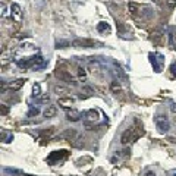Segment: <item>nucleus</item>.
Masks as SVG:
<instances>
[{
    "mask_svg": "<svg viewBox=\"0 0 176 176\" xmlns=\"http://www.w3.org/2000/svg\"><path fill=\"white\" fill-rule=\"evenodd\" d=\"M145 176H156V173H154V172H151V170H148V172L145 173Z\"/></svg>",
    "mask_w": 176,
    "mask_h": 176,
    "instance_id": "nucleus-35",
    "label": "nucleus"
},
{
    "mask_svg": "<svg viewBox=\"0 0 176 176\" xmlns=\"http://www.w3.org/2000/svg\"><path fill=\"white\" fill-rule=\"evenodd\" d=\"M53 91L56 94H66V93H68V90H66L65 87H62V85H54L53 87Z\"/></svg>",
    "mask_w": 176,
    "mask_h": 176,
    "instance_id": "nucleus-23",
    "label": "nucleus"
},
{
    "mask_svg": "<svg viewBox=\"0 0 176 176\" xmlns=\"http://www.w3.org/2000/svg\"><path fill=\"white\" fill-rule=\"evenodd\" d=\"M32 96L34 97H40L41 96V87H40V84H34L32 85Z\"/></svg>",
    "mask_w": 176,
    "mask_h": 176,
    "instance_id": "nucleus-21",
    "label": "nucleus"
},
{
    "mask_svg": "<svg viewBox=\"0 0 176 176\" xmlns=\"http://www.w3.org/2000/svg\"><path fill=\"white\" fill-rule=\"evenodd\" d=\"M170 110H172V113H175V115H176V103L170 106Z\"/></svg>",
    "mask_w": 176,
    "mask_h": 176,
    "instance_id": "nucleus-33",
    "label": "nucleus"
},
{
    "mask_svg": "<svg viewBox=\"0 0 176 176\" xmlns=\"http://www.w3.org/2000/svg\"><path fill=\"white\" fill-rule=\"evenodd\" d=\"M74 103H75V100L72 97H60L57 100V104L60 107H63V109H71L74 106Z\"/></svg>",
    "mask_w": 176,
    "mask_h": 176,
    "instance_id": "nucleus-5",
    "label": "nucleus"
},
{
    "mask_svg": "<svg viewBox=\"0 0 176 176\" xmlns=\"http://www.w3.org/2000/svg\"><path fill=\"white\" fill-rule=\"evenodd\" d=\"M66 156H68V151H66V150H60V151H53L52 154H50V156H49V162L50 163H53L54 160H60V159H63V157H66Z\"/></svg>",
    "mask_w": 176,
    "mask_h": 176,
    "instance_id": "nucleus-6",
    "label": "nucleus"
},
{
    "mask_svg": "<svg viewBox=\"0 0 176 176\" xmlns=\"http://www.w3.org/2000/svg\"><path fill=\"white\" fill-rule=\"evenodd\" d=\"M110 90H112V93H115V94L120 93L122 91V87H120L119 81H112V82H110Z\"/></svg>",
    "mask_w": 176,
    "mask_h": 176,
    "instance_id": "nucleus-19",
    "label": "nucleus"
},
{
    "mask_svg": "<svg viewBox=\"0 0 176 176\" xmlns=\"http://www.w3.org/2000/svg\"><path fill=\"white\" fill-rule=\"evenodd\" d=\"M24 84H25V79H24V78H19V79L13 81V82L9 85V88H10L12 91H18V90H21V88L24 87Z\"/></svg>",
    "mask_w": 176,
    "mask_h": 176,
    "instance_id": "nucleus-13",
    "label": "nucleus"
},
{
    "mask_svg": "<svg viewBox=\"0 0 176 176\" xmlns=\"http://www.w3.org/2000/svg\"><path fill=\"white\" fill-rule=\"evenodd\" d=\"M85 118H87V123H88V122H97V120H98V110L90 109V110L85 113Z\"/></svg>",
    "mask_w": 176,
    "mask_h": 176,
    "instance_id": "nucleus-8",
    "label": "nucleus"
},
{
    "mask_svg": "<svg viewBox=\"0 0 176 176\" xmlns=\"http://www.w3.org/2000/svg\"><path fill=\"white\" fill-rule=\"evenodd\" d=\"M128 9H129V13H131L132 16H137L138 12H140V6H138L137 3H134V2H131V3L128 5Z\"/></svg>",
    "mask_w": 176,
    "mask_h": 176,
    "instance_id": "nucleus-18",
    "label": "nucleus"
},
{
    "mask_svg": "<svg viewBox=\"0 0 176 176\" xmlns=\"http://www.w3.org/2000/svg\"><path fill=\"white\" fill-rule=\"evenodd\" d=\"M172 74H173V75H176V65H175V63L172 65Z\"/></svg>",
    "mask_w": 176,
    "mask_h": 176,
    "instance_id": "nucleus-34",
    "label": "nucleus"
},
{
    "mask_svg": "<svg viewBox=\"0 0 176 176\" xmlns=\"http://www.w3.org/2000/svg\"><path fill=\"white\" fill-rule=\"evenodd\" d=\"M166 3H167V8L170 10H173L176 8V0H166Z\"/></svg>",
    "mask_w": 176,
    "mask_h": 176,
    "instance_id": "nucleus-28",
    "label": "nucleus"
},
{
    "mask_svg": "<svg viewBox=\"0 0 176 176\" xmlns=\"http://www.w3.org/2000/svg\"><path fill=\"white\" fill-rule=\"evenodd\" d=\"M170 173H172V175H173V176H176V169H173V170H172V172H170Z\"/></svg>",
    "mask_w": 176,
    "mask_h": 176,
    "instance_id": "nucleus-36",
    "label": "nucleus"
},
{
    "mask_svg": "<svg viewBox=\"0 0 176 176\" xmlns=\"http://www.w3.org/2000/svg\"><path fill=\"white\" fill-rule=\"evenodd\" d=\"M75 137H76V132H75L74 129H68V131H65L59 138H66L68 141H74V140H75Z\"/></svg>",
    "mask_w": 176,
    "mask_h": 176,
    "instance_id": "nucleus-16",
    "label": "nucleus"
},
{
    "mask_svg": "<svg viewBox=\"0 0 176 176\" xmlns=\"http://www.w3.org/2000/svg\"><path fill=\"white\" fill-rule=\"evenodd\" d=\"M97 31L101 32V34H109L110 31H112V28H110V25L107 24V22H98L97 24Z\"/></svg>",
    "mask_w": 176,
    "mask_h": 176,
    "instance_id": "nucleus-15",
    "label": "nucleus"
},
{
    "mask_svg": "<svg viewBox=\"0 0 176 176\" xmlns=\"http://www.w3.org/2000/svg\"><path fill=\"white\" fill-rule=\"evenodd\" d=\"M78 76H79V79L85 81V78H87V71H85V68L79 66V68H78Z\"/></svg>",
    "mask_w": 176,
    "mask_h": 176,
    "instance_id": "nucleus-25",
    "label": "nucleus"
},
{
    "mask_svg": "<svg viewBox=\"0 0 176 176\" xmlns=\"http://www.w3.org/2000/svg\"><path fill=\"white\" fill-rule=\"evenodd\" d=\"M2 9H3V13H2V15H3L5 18H6V16H8V9H6V6L3 5V6H2Z\"/></svg>",
    "mask_w": 176,
    "mask_h": 176,
    "instance_id": "nucleus-32",
    "label": "nucleus"
},
{
    "mask_svg": "<svg viewBox=\"0 0 176 176\" xmlns=\"http://www.w3.org/2000/svg\"><path fill=\"white\" fill-rule=\"evenodd\" d=\"M8 62H9V53H8V52H5V53L2 54V65L5 66Z\"/></svg>",
    "mask_w": 176,
    "mask_h": 176,
    "instance_id": "nucleus-29",
    "label": "nucleus"
},
{
    "mask_svg": "<svg viewBox=\"0 0 176 176\" xmlns=\"http://www.w3.org/2000/svg\"><path fill=\"white\" fill-rule=\"evenodd\" d=\"M3 172H5L6 175H9V176H25V173L22 172V170H19V169H13V167H5Z\"/></svg>",
    "mask_w": 176,
    "mask_h": 176,
    "instance_id": "nucleus-14",
    "label": "nucleus"
},
{
    "mask_svg": "<svg viewBox=\"0 0 176 176\" xmlns=\"http://www.w3.org/2000/svg\"><path fill=\"white\" fill-rule=\"evenodd\" d=\"M96 46V41L87 40V38H75L72 41V47L75 49H91Z\"/></svg>",
    "mask_w": 176,
    "mask_h": 176,
    "instance_id": "nucleus-2",
    "label": "nucleus"
},
{
    "mask_svg": "<svg viewBox=\"0 0 176 176\" xmlns=\"http://www.w3.org/2000/svg\"><path fill=\"white\" fill-rule=\"evenodd\" d=\"M66 119L71 120V122H78L81 119V113L78 112V110H75V109H71L69 112L66 113Z\"/></svg>",
    "mask_w": 176,
    "mask_h": 176,
    "instance_id": "nucleus-10",
    "label": "nucleus"
},
{
    "mask_svg": "<svg viewBox=\"0 0 176 176\" xmlns=\"http://www.w3.org/2000/svg\"><path fill=\"white\" fill-rule=\"evenodd\" d=\"M56 113H57V109H56V106L50 104V106H47V107H46V110H44V118L52 119V118H54V116H56Z\"/></svg>",
    "mask_w": 176,
    "mask_h": 176,
    "instance_id": "nucleus-12",
    "label": "nucleus"
},
{
    "mask_svg": "<svg viewBox=\"0 0 176 176\" xmlns=\"http://www.w3.org/2000/svg\"><path fill=\"white\" fill-rule=\"evenodd\" d=\"M163 37H164V34H163V31L162 30H156V31H153L151 32V41L154 43V44H160L162 43V40H163Z\"/></svg>",
    "mask_w": 176,
    "mask_h": 176,
    "instance_id": "nucleus-9",
    "label": "nucleus"
},
{
    "mask_svg": "<svg viewBox=\"0 0 176 176\" xmlns=\"http://www.w3.org/2000/svg\"><path fill=\"white\" fill-rule=\"evenodd\" d=\"M10 15L13 16V19H15L16 22H19V21L22 19V12H21V6H19L18 3H13V5L10 6Z\"/></svg>",
    "mask_w": 176,
    "mask_h": 176,
    "instance_id": "nucleus-7",
    "label": "nucleus"
},
{
    "mask_svg": "<svg viewBox=\"0 0 176 176\" xmlns=\"http://www.w3.org/2000/svg\"><path fill=\"white\" fill-rule=\"evenodd\" d=\"M49 100H50V96H47V94L43 96V97H38V101H40V103H47Z\"/></svg>",
    "mask_w": 176,
    "mask_h": 176,
    "instance_id": "nucleus-30",
    "label": "nucleus"
},
{
    "mask_svg": "<svg viewBox=\"0 0 176 176\" xmlns=\"http://www.w3.org/2000/svg\"><path fill=\"white\" fill-rule=\"evenodd\" d=\"M150 62H151V65H153V68H154V71L156 72H160L162 71V68H160V65H159V62H157V54H153V53H150Z\"/></svg>",
    "mask_w": 176,
    "mask_h": 176,
    "instance_id": "nucleus-17",
    "label": "nucleus"
},
{
    "mask_svg": "<svg viewBox=\"0 0 176 176\" xmlns=\"http://www.w3.org/2000/svg\"><path fill=\"white\" fill-rule=\"evenodd\" d=\"M54 75H56L59 79H62V81H65V82H68V84H72V85H75V84H76V82H75V79L72 78V75H71L69 72H66V71L57 69V71L54 72Z\"/></svg>",
    "mask_w": 176,
    "mask_h": 176,
    "instance_id": "nucleus-4",
    "label": "nucleus"
},
{
    "mask_svg": "<svg viewBox=\"0 0 176 176\" xmlns=\"http://www.w3.org/2000/svg\"><path fill=\"white\" fill-rule=\"evenodd\" d=\"M3 141H5V142H12V141H13V135H12V134H10V135H6V137L3 135Z\"/></svg>",
    "mask_w": 176,
    "mask_h": 176,
    "instance_id": "nucleus-31",
    "label": "nucleus"
},
{
    "mask_svg": "<svg viewBox=\"0 0 176 176\" xmlns=\"http://www.w3.org/2000/svg\"><path fill=\"white\" fill-rule=\"evenodd\" d=\"M71 46V43L69 41H66V40H60L56 43V49H66V47H69Z\"/></svg>",
    "mask_w": 176,
    "mask_h": 176,
    "instance_id": "nucleus-22",
    "label": "nucleus"
},
{
    "mask_svg": "<svg viewBox=\"0 0 176 176\" xmlns=\"http://www.w3.org/2000/svg\"><path fill=\"white\" fill-rule=\"evenodd\" d=\"M9 106H6V104H0V115L2 116H6L8 113H9Z\"/></svg>",
    "mask_w": 176,
    "mask_h": 176,
    "instance_id": "nucleus-26",
    "label": "nucleus"
},
{
    "mask_svg": "<svg viewBox=\"0 0 176 176\" xmlns=\"http://www.w3.org/2000/svg\"><path fill=\"white\" fill-rule=\"evenodd\" d=\"M88 69H90V72L93 75H98L101 68H100V63L97 60H90V63H88Z\"/></svg>",
    "mask_w": 176,
    "mask_h": 176,
    "instance_id": "nucleus-11",
    "label": "nucleus"
},
{
    "mask_svg": "<svg viewBox=\"0 0 176 176\" xmlns=\"http://www.w3.org/2000/svg\"><path fill=\"white\" fill-rule=\"evenodd\" d=\"M156 126H157L159 132H162V134H164V132H167L170 129V125H169L166 116H163V115H160V116L156 118Z\"/></svg>",
    "mask_w": 176,
    "mask_h": 176,
    "instance_id": "nucleus-3",
    "label": "nucleus"
},
{
    "mask_svg": "<svg viewBox=\"0 0 176 176\" xmlns=\"http://www.w3.org/2000/svg\"><path fill=\"white\" fill-rule=\"evenodd\" d=\"M169 40H170V46L176 50V34H175L173 31L169 32Z\"/></svg>",
    "mask_w": 176,
    "mask_h": 176,
    "instance_id": "nucleus-24",
    "label": "nucleus"
},
{
    "mask_svg": "<svg viewBox=\"0 0 176 176\" xmlns=\"http://www.w3.org/2000/svg\"><path fill=\"white\" fill-rule=\"evenodd\" d=\"M140 135H141V134H135V129H134V128H129V129H126L123 134H122L120 142H122V145H128L129 142L135 141Z\"/></svg>",
    "mask_w": 176,
    "mask_h": 176,
    "instance_id": "nucleus-1",
    "label": "nucleus"
},
{
    "mask_svg": "<svg viewBox=\"0 0 176 176\" xmlns=\"http://www.w3.org/2000/svg\"><path fill=\"white\" fill-rule=\"evenodd\" d=\"M40 113V109L38 107H31L30 112H28V118H32V116H37Z\"/></svg>",
    "mask_w": 176,
    "mask_h": 176,
    "instance_id": "nucleus-27",
    "label": "nucleus"
},
{
    "mask_svg": "<svg viewBox=\"0 0 176 176\" xmlns=\"http://www.w3.org/2000/svg\"><path fill=\"white\" fill-rule=\"evenodd\" d=\"M44 65H46V60H44L41 56H37V57H35V62H34V66H32V68H34V69H38V68H43Z\"/></svg>",
    "mask_w": 176,
    "mask_h": 176,
    "instance_id": "nucleus-20",
    "label": "nucleus"
}]
</instances>
